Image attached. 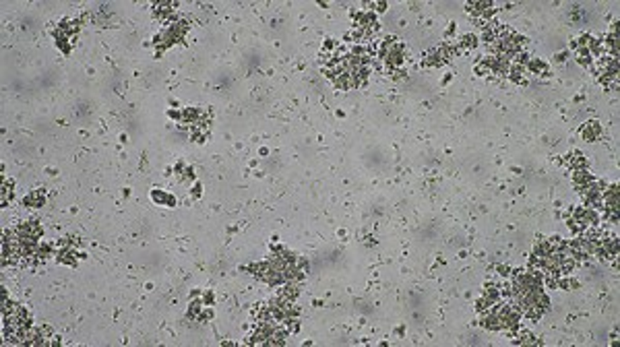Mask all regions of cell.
I'll return each mask as SVG.
<instances>
[{
	"label": "cell",
	"mask_w": 620,
	"mask_h": 347,
	"mask_svg": "<svg viewBox=\"0 0 620 347\" xmlns=\"http://www.w3.org/2000/svg\"><path fill=\"white\" fill-rule=\"evenodd\" d=\"M27 325H29V318H27V314H25V310L23 308L13 306V310L11 308L4 310V333H8V331L13 329V333L6 337L8 341H13V337H15V341H17V337H21L23 331L27 329Z\"/></svg>",
	"instance_id": "obj_1"
}]
</instances>
